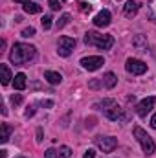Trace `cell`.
<instances>
[{
  "mask_svg": "<svg viewBox=\"0 0 156 158\" xmlns=\"http://www.w3.org/2000/svg\"><path fill=\"white\" fill-rule=\"evenodd\" d=\"M94 109L101 110L105 114V118L112 119V121H125L127 119V114H123V109L117 105L116 99H110V98H107L103 101H97L94 105Z\"/></svg>",
  "mask_w": 156,
  "mask_h": 158,
  "instance_id": "obj_2",
  "label": "cell"
},
{
  "mask_svg": "<svg viewBox=\"0 0 156 158\" xmlns=\"http://www.w3.org/2000/svg\"><path fill=\"white\" fill-rule=\"evenodd\" d=\"M138 9H140V4L134 2V0H129V2L123 6V15H125L127 19H132V17L138 13Z\"/></svg>",
  "mask_w": 156,
  "mask_h": 158,
  "instance_id": "obj_13",
  "label": "cell"
},
{
  "mask_svg": "<svg viewBox=\"0 0 156 158\" xmlns=\"http://www.w3.org/2000/svg\"><path fill=\"white\" fill-rule=\"evenodd\" d=\"M84 44L86 46H97L99 50H110L114 46L112 35H101L97 31H86L84 33Z\"/></svg>",
  "mask_w": 156,
  "mask_h": 158,
  "instance_id": "obj_3",
  "label": "cell"
},
{
  "mask_svg": "<svg viewBox=\"0 0 156 158\" xmlns=\"http://www.w3.org/2000/svg\"><path fill=\"white\" fill-rule=\"evenodd\" d=\"M39 105L44 107V109H51V107H53V101H51V99H40Z\"/></svg>",
  "mask_w": 156,
  "mask_h": 158,
  "instance_id": "obj_26",
  "label": "cell"
},
{
  "mask_svg": "<svg viewBox=\"0 0 156 158\" xmlns=\"http://www.w3.org/2000/svg\"><path fill=\"white\" fill-rule=\"evenodd\" d=\"M83 158H96V151H94V149H86Z\"/></svg>",
  "mask_w": 156,
  "mask_h": 158,
  "instance_id": "obj_29",
  "label": "cell"
},
{
  "mask_svg": "<svg viewBox=\"0 0 156 158\" xmlns=\"http://www.w3.org/2000/svg\"><path fill=\"white\" fill-rule=\"evenodd\" d=\"M103 64H105V59H103L101 55H88V57H83V59H81V66H83L84 70H88V72H96V70H99Z\"/></svg>",
  "mask_w": 156,
  "mask_h": 158,
  "instance_id": "obj_6",
  "label": "cell"
},
{
  "mask_svg": "<svg viewBox=\"0 0 156 158\" xmlns=\"http://www.w3.org/2000/svg\"><path fill=\"white\" fill-rule=\"evenodd\" d=\"M15 2H17V4H22L24 11L30 13V15H37V13H40V6L35 4V2H30V0H15Z\"/></svg>",
  "mask_w": 156,
  "mask_h": 158,
  "instance_id": "obj_12",
  "label": "cell"
},
{
  "mask_svg": "<svg viewBox=\"0 0 156 158\" xmlns=\"http://www.w3.org/2000/svg\"><path fill=\"white\" fill-rule=\"evenodd\" d=\"M44 158H59V151H55V149H48V151L44 153Z\"/></svg>",
  "mask_w": 156,
  "mask_h": 158,
  "instance_id": "obj_24",
  "label": "cell"
},
{
  "mask_svg": "<svg viewBox=\"0 0 156 158\" xmlns=\"http://www.w3.org/2000/svg\"><path fill=\"white\" fill-rule=\"evenodd\" d=\"M33 114H35V109H33V107H28V110H26V114H24V116H26V118H31Z\"/></svg>",
  "mask_w": 156,
  "mask_h": 158,
  "instance_id": "obj_30",
  "label": "cell"
},
{
  "mask_svg": "<svg viewBox=\"0 0 156 158\" xmlns=\"http://www.w3.org/2000/svg\"><path fill=\"white\" fill-rule=\"evenodd\" d=\"M40 24H42V28H44V30H50V28H51V24H53L51 15H44V17L40 19Z\"/></svg>",
  "mask_w": 156,
  "mask_h": 158,
  "instance_id": "obj_19",
  "label": "cell"
},
{
  "mask_svg": "<svg viewBox=\"0 0 156 158\" xmlns=\"http://www.w3.org/2000/svg\"><path fill=\"white\" fill-rule=\"evenodd\" d=\"M72 156V149L68 145H61L59 147V158H70Z\"/></svg>",
  "mask_w": 156,
  "mask_h": 158,
  "instance_id": "obj_20",
  "label": "cell"
},
{
  "mask_svg": "<svg viewBox=\"0 0 156 158\" xmlns=\"http://www.w3.org/2000/svg\"><path fill=\"white\" fill-rule=\"evenodd\" d=\"M13 86H15V90H24L26 88V74H17L13 79Z\"/></svg>",
  "mask_w": 156,
  "mask_h": 158,
  "instance_id": "obj_18",
  "label": "cell"
},
{
  "mask_svg": "<svg viewBox=\"0 0 156 158\" xmlns=\"http://www.w3.org/2000/svg\"><path fill=\"white\" fill-rule=\"evenodd\" d=\"M147 46H149V42H147V37L145 35L138 33V35L132 37V48L136 52H147Z\"/></svg>",
  "mask_w": 156,
  "mask_h": 158,
  "instance_id": "obj_11",
  "label": "cell"
},
{
  "mask_svg": "<svg viewBox=\"0 0 156 158\" xmlns=\"http://www.w3.org/2000/svg\"><path fill=\"white\" fill-rule=\"evenodd\" d=\"M110 11L109 9H101L96 17H94V24L97 26V28H107L109 24H110Z\"/></svg>",
  "mask_w": 156,
  "mask_h": 158,
  "instance_id": "obj_10",
  "label": "cell"
},
{
  "mask_svg": "<svg viewBox=\"0 0 156 158\" xmlns=\"http://www.w3.org/2000/svg\"><path fill=\"white\" fill-rule=\"evenodd\" d=\"M18 158H26V156H18Z\"/></svg>",
  "mask_w": 156,
  "mask_h": 158,
  "instance_id": "obj_34",
  "label": "cell"
},
{
  "mask_svg": "<svg viewBox=\"0 0 156 158\" xmlns=\"http://www.w3.org/2000/svg\"><path fill=\"white\" fill-rule=\"evenodd\" d=\"M48 6L53 9V11H57V9H61V2L59 0H48Z\"/></svg>",
  "mask_w": 156,
  "mask_h": 158,
  "instance_id": "obj_25",
  "label": "cell"
},
{
  "mask_svg": "<svg viewBox=\"0 0 156 158\" xmlns=\"http://www.w3.org/2000/svg\"><path fill=\"white\" fill-rule=\"evenodd\" d=\"M151 127H153V129H156V114L151 118Z\"/></svg>",
  "mask_w": 156,
  "mask_h": 158,
  "instance_id": "obj_32",
  "label": "cell"
},
{
  "mask_svg": "<svg viewBox=\"0 0 156 158\" xmlns=\"http://www.w3.org/2000/svg\"><path fill=\"white\" fill-rule=\"evenodd\" d=\"M11 132H13L11 125H7V123H2V125H0V142H2V143H6V142L9 140Z\"/></svg>",
  "mask_w": 156,
  "mask_h": 158,
  "instance_id": "obj_16",
  "label": "cell"
},
{
  "mask_svg": "<svg viewBox=\"0 0 156 158\" xmlns=\"http://www.w3.org/2000/svg\"><path fill=\"white\" fill-rule=\"evenodd\" d=\"M101 85H103V83H101V79H94V81H90V83H88V86H90V88H99Z\"/></svg>",
  "mask_w": 156,
  "mask_h": 158,
  "instance_id": "obj_28",
  "label": "cell"
},
{
  "mask_svg": "<svg viewBox=\"0 0 156 158\" xmlns=\"http://www.w3.org/2000/svg\"><path fill=\"white\" fill-rule=\"evenodd\" d=\"M44 79L50 83V85H59L63 81V76L59 72H53V70H46L44 72Z\"/></svg>",
  "mask_w": 156,
  "mask_h": 158,
  "instance_id": "obj_15",
  "label": "cell"
},
{
  "mask_svg": "<svg viewBox=\"0 0 156 158\" xmlns=\"http://www.w3.org/2000/svg\"><path fill=\"white\" fill-rule=\"evenodd\" d=\"M11 103H13V105H20V103H22V96H20V94H13V96H11Z\"/></svg>",
  "mask_w": 156,
  "mask_h": 158,
  "instance_id": "obj_27",
  "label": "cell"
},
{
  "mask_svg": "<svg viewBox=\"0 0 156 158\" xmlns=\"http://www.w3.org/2000/svg\"><path fill=\"white\" fill-rule=\"evenodd\" d=\"M134 138L140 142V145H142V149H143V153L147 155V156H151L153 153L156 151V143H154V140L142 129V127H134Z\"/></svg>",
  "mask_w": 156,
  "mask_h": 158,
  "instance_id": "obj_4",
  "label": "cell"
},
{
  "mask_svg": "<svg viewBox=\"0 0 156 158\" xmlns=\"http://www.w3.org/2000/svg\"><path fill=\"white\" fill-rule=\"evenodd\" d=\"M156 103V98H145V99H142L140 103H138V107H136V112H138V116L140 118H147V114L153 110V107H154Z\"/></svg>",
  "mask_w": 156,
  "mask_h": 158,
  "instance_id": "obj_9",
  "label": "cell"
},
{
  "mask_svg": "<svg viewBox=\"0 0 156 158\" xmlns=\"http://www.w3.org/2000/svg\"><path fill=\"white\" fill-rule=\"evenodd\" d=\"M20 35H22V37H26V39H28V37H33V35H35V28H33V26H30V28H24Z\"/></svg>",
  "mask_w": 156,
  "mask_h": 158,
  "instance_id": "obj_22",
  "label": "cell"
},
{
  "mask_svg": "<svg viewBox=\"0 0 156 158\" xmlns=\"http://www.w3.org/2000/svg\"><path fill=\"white\" fill-rule=\"evenodd\" d=\"M70 19H72V17H70L68 13H64V15H61V19L57 20V28H59V30H61V28H64V26H66V24L70 22Z\"/></svg>",
  "mask_w": 156,
  "mask_h": 158,
  "instance_id": "obj_21",
  "label": "cell"
},
{
  "mask_svg": "<svg viewBox=\"0 0 156 158\" xmlns=\"http://www.w3.org/2000/svg\"><path fill=\"white\" fill-rule=\"evenodd\" d=\"M101 83H103L105 88H114L116 83H117V76L116 74H112V72H107V74L101 77Z\"/></svg>",
  "mask_w": 156,
  "mask_h": 158,
  "instance_id": "obj_14",
  "label": "cell"
},
{
  "mask_svg": "<svg viewBox=\"0 0 156 158\" xmlns=\"http://www.w3.org/2000/svg\"><path fill=\"white\" fill-rule=\"evenodd\" d=\"M37 142H42V127H39V129H37Z\"/></svg>",
  "mask_w": 156,
  "mask_h": 158,
  "instance_id": "obj_31",
  "label": "cell"
},
{
  "mask_svg": "<svg viewBox=\"0 0 156 158\" xmlns=\"http://www.w3.org/2000/svg\"><path fill=\"white\" fill-rule=\"evenodd\" d=\"M74 48H76V39H72V37H61L57 42V53L61 57H70Z\"/></svg>",
  "mask_w": 156,
  "mask_h": 158,
  "instance_id": "obj_7",
  "label": "cell"
},
{
  "mask_svg": "<svg viewBox=\"0 0 156 158\" xmlns=\"http://www.w3.org/2000/svg\"><path fill=\"white\" fill-rule=\"evenodd\" d=\"M37 53V48L31 46V44H24V42H17L13 48H11V53H9V61L13 64H26L30 63Z\"/></svg>",
  "mask_w": 156,
  "mask_h": 158,
  "instance_id": "obj_1",
  "label": "cell"
},
{
  "mask_svg": "<svg viewBox=\"0 0 156 158\" xmlns=\"http://www.w3.org/2000/svg\"><path fill=\"white\" fill-rule=\"evenodd\" d=\"M94 143H96L103 153H112L117 147V140L114 136H96V138H94Z\"/></svg>",
  "mask_w": 156,
  "mask_h": 158,
  "instance_id": "obj_5",
  "label": "cell"
},
{
  "mask_svg": "<svg viewBox=\"0 0 156 158\" xmlns=\"http://www.w3.org/2000/svg\"><path fill=\"white\" fill-rule=\"evenodd\" d=\"M11 72H9V68H7V64H0V81H2V85H9V81H11Z\"/></svg>",
  "mask_w": 156,
  "mask_h": 158,
  "instance_id": "obj_17",
  "label": "cell"
},
{
  "mask_svg": "<svg viewBox=\"0 0 156 158\" xmlns=\"http://www.w3.org/2000/svg\"><path fill=\"white\" fill-rule=\"evenodd\" d=\"M7 156V151H6V149H2V151H0V158H6Z\"/></svg>",
  "mask_w": 156,
  "mask_h": 158,
  "instance_id": "obj_33",
  "label": "cell"
},
{
  "mask_svg": "<svg viewBox=\"0 0 156 158\" xmlns=\"http://www.w3.org/2000/svg\"><path fill=\"white\" fill-rule=\"evenodd\" d=\"M125 68H127V72L132 74V76H142V74L147 72V64H145L143 61H140V59H127Z\"/></svg>",
  "mask_w": 156,
  "mask_h": 158,
  "instance_id": "obj_8",
  "label": "cell"
},
{
  "mask_svg": "<svg viewBox=\"0 0 156 158\" xmlns=\"http://www.w3.org/2000/svg\"><path fill=\"white\" fill-rule=\"evenodd\" d=\"M79 9H81V13H90L92 11V6L86 4V2H79Z\"/></svg>",
  "mask_w": 156,
  "mask_h": 158,
  "instance_id": "obj_23",
  "label": "cell"
}]
</instances>
